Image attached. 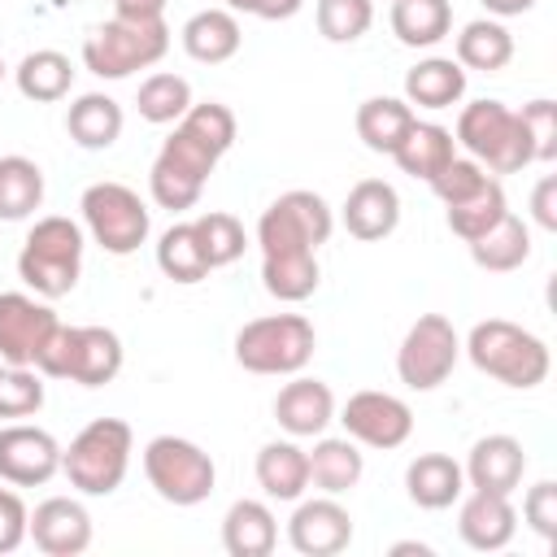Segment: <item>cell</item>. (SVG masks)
Masks as SVG:
<instances>
[{
	"instance_id": "52",
	"label": "cell",
	"mask_w": 557,
	"mask_h": 557,
	"mask_svg": "<svg viewBox=\"0 0 557 557\" xmlns=\"http://www.w3.org/2000/svg\"><path fill=\"white\" fill-rule=\"evenodd\" d=\"M405 553H418V557H431V548H426V544H418V540H405V544H392V557H405Z\"/></svg>"
},
{
	"instance_id": "1",
	"label": "cell",
	"mask_w": 557,
	"mask_h": 557,
	"mask_svg": "<svg viewBox=\"0 0 557 557\" xmlns=\"http://www.w3.org/2000/svg\"><path fill=\"white\" fill-rule=\"evenodd\" d=\"M466 357L474 361V370H483L487 379L505 383V387H540L548 379V344L540 335H531L527 326L518 322H505V318H487V322H474L470 335H466Z\"/></svg>"
},
{
	"instance_id": "4",
	"label": "cell",
	"mask_w": 557,
	"mask_h": 557,
	"mask_svg": "<svg viewBox=\"0 0 557 557\" xmlns=\"http://www.w3.org/2000/svg\"><path fill=\"white\" fill-rule=\"evenodd\" d=\"M44 379H70L78 387H104L122 370V339L109 326H61L48 335L44 352L35 357Z\"/></svg>"
},
{
	"instance_id": "53",
	"label": "cell",
	"mask_w": 557,
	"mask_h": 557,
	"mask_svg": "<svg viewBox=\"0 0 557 557\" xmlns=\"http://www.w3.org/2000/svg\"><path fill=\"white\" fill-rule=\"evenodd\" d=\"M226 9H231V13H252L257 0H226Z\"/></svg>"
},
{
	"instance_id": "28",
	"label": "cell",
	"mask_w": 557,
	"mask_h": 557,
	"mask_svg": "<svg viewBox=\"0 0 557 557\" xmlns=\"http://www.w3.org/2000/svg\"><path fill=\"white\" fill-rule=\"evenodd\" d=\"M65 131L78 148L87 152H100V148H113L117 135H122V104L104 91H87L70 104L65 113Z\"/></svg>"
},
{
	"instance_id": "41",
	"label": "cell",
	"mask_w": 557,
	"mask_h": 557,
	"mask_svg": "<svg viewBox=\"0 0 557 557\" xmlns=\"http://www.w3.org/2000/svg\"><path fill=\"white\" fill-rule=\"evenodd\" d=\"M313 17H318L322 39H331V44H352V39H361V35L370 30V22H374V0H318Z\"/></svg>"
},
{
	"instance_id": "40",
	"label": "cell",
	"mask_w": 557,
	"mask_h": 557,
	"mask_svg": "<svg viewBox=\"0 0 557 557\" xmlns=\"http://www.w3.org/2000/svg\"><path fill=\"white\" fill-rule=\"evenodd\" d=\"M157 265H161V274L174 278V283H200V278L209 274L191 222H174L170 231H161V239H157Z\"/></svg>"
},
{
	"instance_id": "20",
	"label": "cell",
	"mask_w": 557,
	"mask_h": 557,
	"mask_svg": "<svg viewBox=\"0 0 557 557\" xmlns=\"http://www.w3.org/2000/svg\"><path fill=\"white\" fill-rule=\"evenodd\" d=\"M274 418L292 440H313L335 422V396L322 379L296 374L278 396H274Z\"/></svg>"
},
{
	"instance_id": "2",
	"label": "cell",
	"mask_w": 557,
	"mask_h": 557,
	"mask_svg": "<svg viewBox=\"0 0 557 557\" xmlns=\"http://www.w3.org/2000/svg\"><path fill=\"white\" fill-rule=\"evenodd\" d=\"M17 274L44 300L70 296L83 274V226L61 213L39 218L26 231V244L17 252Z\"/></svg>"
},
{
	"instance_id": "26",
	"label": "cell",
	"mask_w": 557,
	"mask_h": 557,
	"mask_svg": "<svg viewBox=\"0 0 557 557\" xmlns=\"http://www.w3.org/2000/svg\"><path fill=\"white\" fill-rule=\"evenodd\" d=\"M309 457V483L326 496H339L348 487H357L361 470H366V457L357 448V440H331V435H313V448L305 453Z\"/></svg>"
},
{
	"instance_id": "54",
	"label": "cell",
	"mask_w": 557,
	"mask_h": 557,
	"mask_svg": "<svg viewBox=\"0 0 557 557\" xmlns=\"http://www.w3.org/2000/svg\"><path fill=\"white\" fill-rule=\"evenodd\" d=\"M0 78H4V57H0Z\"/></svg>"
},
{
	"instance_id": "7",
	"label": "cell",
	"mask_w": 557,
	"mask_h": 557,
	"mask_svg": "<svg viewBox=\"0 0 557 557\" xmlns=\"http://www.w3.org/2000/svg\"><path fill=\"white\" fill-rule=\"evenodd\" d=\"M313 322L300 313L252 318L235 335V361L248 374H300L313 357Z\"/></svg>"
},
{
	"instance_id": "38",
	"label": "cell",
	"mask_w": 557,
	"mask_h": 557,
	"mask_svg": "<svg viewBox=\"0 0 557 557\" xmlns=\"http://www.w3.org/2000/svg\"><path fill=\"white\" fill-rule=\"evenodd\" d=\"M135 109L144 122L152 126H165V122H178L187 109H191V83L183 74H148L139 83V96H135Z\"/></svg>"
},
{
	"instance_id": "50",
	"label": "cell",
	"mask_w": 557,
	"mask_h": 557,
	"mask_svg": "<svg viewBox=\"0 0 557 557\" xmlns=\"http://www.w3.org/2000/svg\"><path fill=\"white\" fill-rule=\"evenodd\" d=\"M300 4L305 0H257V17H265V22H283V17H292V13H300Z\"/></svg>"
},
{
	"instance_id": "48",
	"label": "cell",
	"mask_w": 557,
	"mask_h": 557,
	"mask_svg": "<svg viewBox=\"0 0 557 557\" xmlns=\"http://www.w3.org/2000/svg\"><path fill=\"white\" fill-rule=\"evenodd\" d=\"M531 218L544 226V231H557V178L544 174L531 191Z\"/></svg>"
},
{
	"instance_id": "51",
	"label": "cell",
	"mask_w": 557,
	"mask_h": 557,
	"mask_svg": "<svg viewBox=\"0 0 557 557\" xmlns=\"http://www.w3.org/2000/svg\"><path fill=\"white\" fill-rule=\"evenodd\" d=\"M483 9L496 13V17H522V13L535 9V0H483Z\"/></svg>"
},
{
	"instance_id": "43",
	"label": "cell",
	"mask_w": 557,
	"mask_h": 557,
	"mask_svg": "<svg viewBox=\"0 0 557 557\" xmlns=\"http://www.w3.org/2000/svg\"><path fill=\"white\" fill-rule=\"evenodd\" d=\"M178 126H187L196 139H205L218 157L235 144V113H231L226 104H218V100H205V104L191 100V109L178 117Z\"/></svg>"
},
{
	"instance_id": "19",
	"label": "cell",
	"mask_w": 557,
	"mask_h": 557,
	"mask_svg": "<svg viewBox=\"0 0 557 557\" xmlns=\"http://www.w3.org/2000/svg\"><path fill=\"white\" fill-rule=\"evenodd\" d=\"M339 218H344V231H348L352 239H361V244L387 239V235L396 231V222H400V196H396V187L383 183V178H361V183L344 196Z\"/></svg>"
},
{
	"instance_id": "44",
	"label": "cell",
	"mask_w": 557,
	"mask_h": 557,
	"mask_svg": "<svg viewBox=\"0 0 557 557\" xmlns=\"http://www.w3.org/2000/svg\"><path fill=\"white\" fill-rule=\"evenodd\" d=\"M487 178H492V174H487V170H483L474 157H453V161H448V165H444V170L431 178V191H435V196L444 200V209H448V205L470 200V196H474V191H479Z\"/></svg>"
},
{
	"instance_id": "5",
	"label": "cell",
	"mask_w": 557,
	"mask_h": 557,
	"mask_svg": "<svg viewBox=\"0 0 557 557\" xmlns=\"http://www.w3.org/2000/svg\"><path fill=\"white\" fill-rule=\"evenodd\" d=\"M453 139L492 174H518L522 165L535 161L531 139L522 131V117L505 100H474V104H466L461 117H457V135Z\"/></svg>"
},
{
	"instance_id": "39",
	"label": "cell",
	"mask_w": 557,
	"mask_h": 557,
	"mask_svg": "<svg viewBox=\"0 0 557 557\" xmlns=\"http://www.w3.org/2000/svg\"><path fill=\"white\" fill-rule=\"evenodd\" d=\"M509 213V200H505V187L496 183V178H487L470 200H461V205H448V231L457 235V239H479L483 231H492L500 218Z\"/></svg>"
},
{
	"instance_id": "42",
	"label": "cell",
	"mask_w": 557,
	"mask_h": 557,
	"mask_svg": "<svg viewBox=\"0 0 557 557\" xmlns=\"http://www.w3.org/2000/svg\"><path fill=\"white\" fill-rule=\"evenodd\" d=\"M44 405V374L35 366L0 361V418H30Z\"/></svg>"
},
{
	"instance_id": "46",
	"label": "cell",
	"mask_w": 557,
	"mask_h": 557,
	"mask_svg": "<svg viewBox=\"0 0 557 557\" xmlns=\"http://www.w3.org/2000/svg\"><path fill=\"white\" fill-rule=\"evenodd\" d=\"M522 518H527V527H531L540 540H557V483H553V479H540V483L527 492Z\"/></svg>"
},
{
	"instance_id": "16",
	"label": "cell",
	"mask_w": 557,
	"mask_h": 557,
	"mask_svg": "<svg viewBox=\"0 0 557 557\" xmlns=\"http://www.w3.org/2000/svg\"><path fill=\"white\" fill-rule=\"evenodd\" d=\"M287 540L300 557H335L352 544V518L335 496H313L296 505L287 522Z\"/></svg>"
},
{
	"instance_id": "3",
	"label": "cell",
	"mask_w": 557,
	"mask_h": 557,
	"mask_svg": "<svg viewBox=\"0 0 557 557\" xmlns=\"http://www.w3.org/2000/svg\"><path fill=\"white\" fill-rule=\"evenodd\" d=\"M131 453H135V431L122 418H96L70 440V448H61V470L70 487H78L83 496H109L122 487L131 470Z\"/></svg>"
},
{
	"instance_id": "17",
	"label": "cell",
	"mask_w": 557,
	"mask_h": 557,
	"mask_svg": "<svg viewBox=\"0 0 557 557\" xmlns=\"http://www.w3.org/2000/svg\"><path fill=\"white\" fill-rule=\"evenodd\" d=\"M30 540L48 557H78L91 544V513L74 496H48L30 513Z\"/></svg>"
},
{
	"instance_id": "8",
	"label": "cell",
	"mask_w": 557,
	"mask_h": 557,
	"mask_svg": "<svg viewBox=\"0 0 557 557\" xmlns=\"http://www.w3.org/2000/svg\"><path fill=\"white\" fill-rule=\"evenodd\" d=\"M144 474H148L152 492L165 505H178V509H191V505L209 500V492L218 483L213 457L200 444L183 440V435H157V440H148V448H144Z\"/></svg>"
},
{
	"instance_id": "36",
	"label": "cell",
	"mask_w": 557,
	"mask_h": 557,
	"mask_svg": "<svg viewBox=\"0 0 557 557\" xmlns=\"http://www.w3.org/2000/svg\"><path fill=\"white\" fill-rule=\"evenodd\" d=\"M39 205H44V170L22 152L0 157V222H22Z\"/></svg>"
},
{
	"instance_id": "21",
	"label": "cell",
	"mask_w": 557,
	"mask_h": 557,
	"mask_svg": "<svg viewBox=\"0 0 557 557\" xmlns=\"http://www.w3.org/2000/svg\"><path fill=\"white\" fill-rule=\"evenodd\" d=\"M457 531H461V540H466L470 548L496 553V548H505V544L513 540V531H518V509H513V500L500 496V492H470V496L461 500Z\"/></svg>"
},
{
	"instance_id": "11",
	"label": "cell",
	"mask_w": 557,
	"mask_h": 557,
	"mask_svg": "<svg viewBox=\"0 0 557 557\" xmlns=\"http://www.w3.org/2000/svg\"><path fill=\"white\" fill-rule=\"evenodd\" d=\"M331 209L318 191H283L257 222V244H261V257L270 252H318L326 239H331Z\"/></svg>"
},
{
	"instance_id": "34",
	"label": "cell",
	"mask_w": 557,
	"mask_h": 557,
	"mask_svg": "<svg viewBox=\"0 0 557 557\" xmlns=\"http://www.w3.org/2000/svg\"><path fill=\"white\" fill-rule=\"evenodd\" d=\"M261 283L274 300H309L322 283V270H318V252H270L261 257Z\"/></svg>"
},
{
	"instance_id": "24",
	"label": "cell",
	"mask_w": 557,
	"mask_h": 557,
	"mask_svg": "<svg viewBox=\"0 0 557 557\" xmlns=\"http://www.w3.org/2000/svg\"><path fill=\"white\" fill-rule=\"evenodd\" d=\"M453 157H457L453 131H444L440 122H418V117H413V126L405 131V139L396 144V152H392V161L400 165V174L422 178V183H431Z\"/></svg>"
},
{
	"instance_id": "35",
	"label": "cell",
	"mask_w": 557,
	"mask_h": 557,
	"mask_svg": "<svg viewBox=\"0 0 557 557\" xmlns=\"http://www.w3.org/2000/svg\"><path fill=\"white\" fill-rule=\"evenodd\" d=\"M453 30L448 0H392V35L405 48H431Z\"/></svg>"
},
{
	"instance_id": "33",
	"label": "cell",
	"mask_w": 557,
	"mask_h": 557,
	"mask_svg": "<svg viewBox=\"0 0 557 557\" xmlns=\"http://www.w3.org/2000/svg\"><path fill=\"white\" fill-rule=\"evenodd\" d=\"M470 257L479 270H492V274H509L518 270L527 257H531V226L513 213H505L492 231H483L479 239H470Z\"/></svg>"
},
{
	"instance_id": "22",
	"label": "cell",
	"mask_w": 557,
	"mask_h": 557,
	"mask_svg": "<svg viewBox=\"0 0 557 557\" xmlns=\"http://www.w3.org/2000/svg\"><path fill=\"white\" fill-rule=\"evenodd\" d=\"M183 52L191 57V61H200V65H222V61H231L235 52H239V44H244V30H239V22H235V13L231 9H200V13H191L187 22H183Z\"/></svg>"
},
{
	"instance_id": "14",
	"label": "cell",
	"mask_w": 557,
	"mask_h": 557,
	"mask_svg": "<svg viewBox=\"0 0 557 557\" xmlns=\"http://www.w3.org/2000/svg\"><path fill=\"white\" fill-rule=\"evenodd\" d=\"M339 422L366 448H400L413 431V409L392 392H352Z\"/></svg>"
},
{
	"instance_id": "6",
	"label": "cell",
	"mask_w": 557,
	"mask_h": 557,
	"mask_svg": "<svg viewBox=\"0 0 557 557\" xmlns=\"http://www.w3.org/2000/svg\"><path fill=\"white\" fill-rule=\"evenodd\" d=\"M165 52H170L165 17H157V22L109 17V22L91 26L87 39H83V65L96 78H131L135 70L157 65Z\"/></svg>"
},
{
	"instance_id": "30",
	"label": "cell",
	"mask_w": 557,
	"mask_h": 557,
	"mask_svg": "<svg viewBox=\"0 0 557 557\" xmlns=\"http://www.w3.org/2000/svg\"><path fill=\"white\" fill-rule=\"evenodd\" d=\"M461 70H483V74H496L513 61V35L505 22L496 17H479V22H466L461 35H457V57H453Z\"/></svg>"
},
{
	"instance_id": "32",
	"label": "cell",
	"mask_w": 557,
	"mask_h": 557,
	"mask_svg": "<svg viewBox=\"0 0 557 557\" xmlns=\"http://www.w3.org/2000/svg\"><path fill=\"white\" fill-rule=\"evenodd\" d=\"M413 104L409 100H396V96H370L361 100L357 109V135L370 152H396V144L405 139V131L413 126Z\"/></svg>"
},
{
	"instance_id": "12",
	"label": "cell",
	"mask_w": 557,
	"mask_h": 557,
	"mask_svg": "<svg viewBox=\"0 0 557 557\" xmlns=\"http://www.w3.org/2000/svg\"><path fill=\"white\" fill-rule=\"evenodd\" d=\"M457 357H461V339L453 322L444 313H422L396 348V374L413 392H435L453 374Z\"/></svg>"
},
{
	"instance_id": "15",
	"label": "cell",
	"mask_w": 557,
	"mask_h": 557,
	"mask_svg": "<svg viewBox=\"0 0 557 557\" xmlns=\"http://www.w3.org/2000/svg\"><path fill=\"white\" fill-rule=\"evenodd\" d=\"M57 322L61 318L44 300H35L26 292H0V361L35 366V357L44 352Z\"/></svg>"
},
{
	"instance_id": "29",
	"label": "cell",
	"mask_w": 557,
	"mask_h": 557,
	"mask_svg": "<svg viewBox=\"0 0 557 557\" xmlns=\"http://www.w3.org/2000/svg\"><path fill=\"white\" fill-rule=\"evenodd\" d=\"M466 96V70L453 57H426L405 74V100L418 109H453Z\"/></svg>"
},
{
	"instance_id": "47",
	"label": "cell",
	"mask_w": 557,
	"mask_h": 557,
	"mask_svg": "<svg viewBox=\"0 0 557 557\" xmlns=\"http://www.w3.org/2000/svg\"><path fill=\"white\" fill-rule=\"evenodd\" d=\"M30 535V509L13 487H0V557Z\"/></svg>"
},
{
	"instance_id": "27",
	"label": "cell",
	"mask_w": 557,
	"mask_h": 557,
	"mask_svg": "<svg viewBox=\"0 0 557 557\" xmlns=\"http://www.w3.org/2000/svg\"><path fill=\"white\" fill-rule=\"evenodd\" d=\"M257 483L270 500H300L309 487V457L292 440H270L257 453Z\"/></svg>"
},
{
	"instance_id": "23",
	"label": "cell",
	"mask_w": 557,
	"mask_h": 557,
	"mask_svg": "<svg viewBox=\"0 0 557 557\" xmlns=\"http://www.w3.org/2000/svg\"><path fill=\"white\" fill-rule=\"evenodd\" d=\"M405 492L418 509H448L466 492V474L448 453H418L405 470Z\"/></svg>"
},
{
	"instance_id": "25",
	"label": "cell",
	"mask_w": 557,
	"mask_h": 557,
	"mask_svg": "<svg viewBox=\"0 0 557 557\" xmlns=\"http://www.w3.org/2000/svg\"><path fill=\"white\" fill-rule=\"evenodd\" d=\"M278 544V522L265 500H235L222 518V548L231 557H270Z\"/></svg>"
},
{
	"instance_id": "18",
	"label": "cell",
	"mask_w": 557,
	"mask_h": 557,
	"mask_svg": "<svg viewBox=\"0 0 557 557\" xmlns=\"http://www.w3.org/2000/svg\"><path fill=\"white\" fill-rule=\"evenodd\" d=\"M461 474H466V483L474 492L513 496L518 483H522V474H527V448L513 435H483V440H474Z\"/></svg>"
},
{
	"instance_id": "10",
	"label": "cell",
	"mask_w": 557,
	"mask_h": 557,
	"mask_svg": "<svg viewBox=\"0 0 557 557\" xmlns=\"http://www.w3.org/2000/svg\"><path fill=\"white\" fill-rule=\"evenodd\" d=\"M78 209H83V226L91 231V239L113 257H131L152 231V218H148V205L139 200V191H131L126 183H113V178L91 183L83 191Z\"/></svg>"
},
{
	"instance_id": "31",
	"label": "cell",
	"mask_w": 557,
	"mask_h": 557,
	"mask_svg": "<svg viewBox=\"0 0 557 557\" xmlns=\"http://www.w3.org/2000/svg\"><path fill=\"white\" fill-rule=\"evenodd\" d=\"M17 78V91L35 104H52V100H65L70 87H74V65L65 52L57 48H35L22 57V65L13 70Z\"/></svg>"
},
{
	"instance_id": "37",
	"label": "cell",
	"mask_w": 557,
	"mask_h": 557,
	"mask_svg": "<svg viewBox=\"0 0 557 557\" xmlns=\"http://www.w3.org/2000/svg\"><path fill=\"white\" fill-rule=\"evenodd\" d=\"M191 231H196V244H200V257H205L209 270H222V265L239 261L244 248H248L244 222H239L235 213H222V209L200 213V218L191 222Z\"/></svg>"
},
{
	"instance_id": "45",
	"label": "cell",
	"mask_w": 557,
	"mask_h": 557,
	"mask_svg": "<svg viewBox=\"0 0 557 557\" xmlns=\"http://www.w3.org/2000/svg\"><path fill=\"white\" fill-rule=\"evenodd\" d=\"M522 117V131L531 139V152L535 161H553L557 157V104L553 100H531L518 109Z\"/></svg>"
},
{
	"instance_id": "13",
	"label": "cell",
	"mask_w": 557,
	"mask_h": 557,
	"mask_svg": "<svg viewBox=\"0 0 557 557\" xmlns=\"http://www.w3.org/2000/svg\"><path fill=\"white\" fill-rule=\"evenodd\" d=\"M61 470V444L52 431L30 422L0 426V479L13 487H44Z\"/></svg>"
},
{
	"instance_id": "49",
	"label": "cell",
	"mask_w": 557,
	"mask_h": 557,
	"mask_svg": "<svg viewBox=\"0 0 557 557\" xmlns=\"http://www.w3.org/2000/svg\"><path fill=\"white\" fill-rule=\"evenodd\" d=\"M165 13V0H113V17L126 22H157Z\"/></svg>"
},
{
	"instance_id": "9",
	"label": "cell",
	"mask_w": 557,
	"mask_h": 557,
	"mask_svg": "<svg viewBox=\"0 0 557 557\" xmlns=\"http://www.w3.org/2000/svg\"><path fill=\"white\" fill-rule=\"evenodd\" d=\"M213 165H218V152H213L205 139H196L187 126L174 122V135L161 144V152H157V161H152V170H148V191H152V200H157L161 209H170V213L191 209V205L200 200V191H205Z\"/></svg>"
}]
</instances>
